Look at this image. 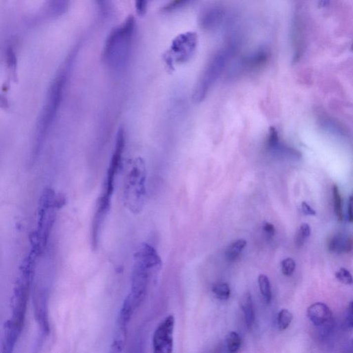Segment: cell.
Masks as SVG:
<instances>
[{
    "label": "cell",
    "mask_w": 353,
    "mask_h": 353,
    "mask_svg": "<svg viewBox=\"0 0 353 353\" xmlns=\"http://www.w3.org/2000/svg\"><path fill=\"white\" fill-rule=\"evenodd\" d=\"M125 146V132L122 129L118 131L114 151L108 165L104 185L97 202L91 225V244L94 249L98 246L99 236L104 226L109 210L112 197L114 193L115 183L122 164V155Z\"/></svg>",
    "instance_id": "6da1fadb"
},
{
    "label": "cell",
    "mask_w": 353,
    "mask_h": 353,
    "mask_svg": "<svg viewBox=\"0 0 353 353\" xmlns=\"http://www.w3.org/2000/svg\"><path fill=\"white\" fill-rule=\"evenodd\" d=\"M161 265L162 260L156 250L149 244H141L134 255L131 289L129 295L134 309L144 300L150 278Z\"/></svg>",
    "instance_id": "7a4b0ae2"
},
{
    "label": "cell",
    "mask_w": 353,
    "mask_h": 353,
    "mask_svg": "<svg viewBox=\"0 0 353 353\" xmlns=\"http://www.w3.org/2000/svg\"><path fill=\"white\" fill-rule=\"evenodd\" d=\"M63 201L55 190H44L39 201L36 230L31 239V249L41 255L46 249L52 227L55 223L57 211Z\"/></svg>",
    "instance_id": "3957f363"
},
{
    "label": "cell",
    "mask_w": 353,
    "mask_h": 353,
    "mask_svg": "<svg viewBox=\"0 0 353 353\" xmlns=\"http://www.w3.org/2000/svg\"><path fill=\"white\" fill-rule=\"evenodd\" d=\"M146 170L144 161L136 159L131 164L124 183V202L134 214L141 212L146 197Z\"/></svg>",
    "instance_id": "277c9868"
},
{
    "label": "cell",
    "mask_w": 353,
    "mask_h": 353,
    "mask_svg": "<svg viewBox=\"0 0 353 353\" xmlns=\"http://www.w3.org/2000/svg\"><path fill=\"white\" fill-rule=\"evenodd\" d=\"M236 48L237 45L230 43L213 54L194 88L193 99L195 102L200 103L206 98L213 85L226 69Z\"/></svg>",
    "instance_id": "5b68a950"
},
{
    "label": "cell",
    "mask_w": 353,
    "mask_h": 353,
    "mask_svg": "<svg viewBox=\"0 0 353 353\" xmlns=\"http://www.w3.org/2000/svg\"><path fill=\"white\" fill-rule=\"evenodd\" d=\"M175 317L167 316L157 326L153 338V353H173Z\"/></svg>",
    "instance_id": "8992f818"
},
{
    "label": "cell",
    "mask_w": 353,
    "mask_h": 353,
    "mask_svg": "<svg viewBox=\"0 0 353 353\" xmlns=\"http://www.w3.org/2000/svg\"><path fill=\"white\" fill-rule=\"evenodd\" d=\"M268 50L265 47L258 48L236 63L232 69L231 76L238 77L262 69L268 62Z\"/></svg>",
    "instance_id": "52a82bcc"
},
{
    "label": "cell",
    "mask_w": 353,
    "mask_h": 353,
    "mask_svg": "<svg viewBox=\"0 0 353 353\" xmlns=\"http://www.w3.org/2000/svg\"><path fill=\"white\" fill-rule=\"evenodd\" d=\"M63 83H64L63 77H59L55 80L50 88L48 101L39 122L40 127H38V129L40 134H43V132L46 131L58 108L62 97Z\"/></svg>",
    "instance_id": "ba28073f"
},
{
    "label": "cell",
    "mask_w": 353,
    "mask_h": 353,
    "mask_svg": "<svg viewBox=\"0 0 353 353\" xmlns=\"http://www.w3.org/2000/svg\"><path fill=\"white\" fill-rule=\"evenodd\" d=\"M197 36L194 33H183L178 36L173 43L171 50L176 55V60L184 62L193 55L196 48Z\"/></svg>",
    "instance_id": "9c48e42d"
},
{
    "label": "cell",
    "mask_w": 353,
    "mask_h": 353,
    "mask_svg": "<svg viewBox=\"0 0 353 353\" xmlns=\"http://www.w3.org/2000/svg\"><path fill=\"white\" fill-rule=\"evenodd\" d=\"M309 319L317 327L326 326L333 320V312L326 304L317 302L312 304L307 310Z\"/></svg>",
    "instance_id": "30bf717a"
},
{
    "label": "cell",
    "mask_w": 353,
    "mask_h": 353,
    "mask_svg": "<svg viewBox=\"0 0 353 353\" xmlns=\"http://www.w3.org/2000/svg\"><path fill=\"white\" fill-rule=\"evenodd\" d=\"M224 16V8L220 5H213L203 10L200 17L202 29L210 31L219 26Z\"/></svg>",
    "instance_id": "8fae6325"
},
{
    "label": "cell",
    "mask_w": 353,
    "mask_h": 353,
    "mask_svg": "<svg viewBox=\"0 0 353 353\" xmlns=\"http://www.w3.org/2000/svg\"><path fill=\"white\" fill-rule=\"evenodd\" d=\"M22 328L8 319L3 326V336L1 353H13Z\"/></svg>",
    "instance_id": "7c38bea8"
},
{
    "label": "cell",
    "mask_w": 353,
    "mask_h": 353,
    "mask_svg": "<svg viewBox=\"0 0 353 353\" xmlns=\"http://www.w3.org/2000/svg\"><path fill=\"white\" fill-rule=\"evenodd\" d=\"M353 246V239L350 237L343 234H337L330 239L328 249L333 253H348L352 250Z\"/></svg>",
    "instance_id": "4fadbf2b"
},
{
    "label": "cell",
    "mask_w": 353,
    "mask_h": 353,
    "mask_svg": "<svg viewBox=\"0 0 353 353\" xmlns=\"http://www.w3.org/2000/svg\"><path fill=\"white\" fill-rule=\"evenodd\" d=\"M240 305L244 313L246 326L249 329H251L254 325L255 317L252 296L249 292L243 295L241 299Z\"/></svg>",
    "instance_id": "5bb4252c"
},
{
    "label": "cell",
    "mask_w": 353,
    "mask_h": 353,
    "mask_svg": "<svg viewBox=\"0 0 353 353\" xmlns=\"http://www.w3.org/2000/svg\"><path fill=\"white\" fill-rule=\"evenodd\" d=\"M246 244L247 242L244 239H238L230 244L225 253L227 260L229 262L235 261L246 247Z\"/></svg>",
    "instance_id": "9a60e30c"
},
{
    "label": "cell",
    "mask_w": 353,
    "mask_h": 353,
    "mask_svg": "<svg viewBox=\"0 0 353 353\" xmlns=\"http://www.w3.org/2000/svg\"><path fill=\"white\" fill-rule=\"evenodd\" d=\"M259 286L261 294L267 304L270 303L272 299L271 285L269 278L265 275H260L258 277Z\"/></svg>",
    "instance_id": "2e32d148"
},
{
    "label": "cell",
    "mask_w": 353,
    "mask_h": 353,
    "mask_svg": "<svg viewBox=\"0 0 353 353\" xmlns=\"http://www.w3.org/2000/svg\"><path fill=\"white\" fill-rule=\"evenodd\" d=\"M242 344V340L238 333L235 331L230 332L226 336V345L230 353L238 352Z\"/></svg>",
    "instance_id": "e0dca14e"
},
{
    "label": "cell",
    "mask_w": 353,
    "mask_h": 353,
    "mask_svg": "<svg viewBox=\"0 0 353 353\" xmlns=\"http://www.w3.org/2000/svg\"><path fill=\"white\" fill-rule=\"evenodd\" d=\"M310 226L308 223H302L295 236V244L297 247L300 248L303 246L308 237H310Z\"/></svg>",
    "instance_id": "ac0fdd59"
},
{
    "label": "cell",
    "mask_w": 353,
    "mask_h": 353,
    "mask_svg": "<svg viewBox=\"0 0 353 353\" xmlns=\"http://www.w3.org/2000/svg\"><path fill=\"white\" fill-rule=\"evenodd\" d=\"M293 314L287 309H282L278 314L277 324L279 329L284 330L287 329L293 321Z\"/></svg>",
    "instance_id": "d6986e66"
},
{
    "label": "cell",
    "mask_w": 353,
    "mask_h": 353,
    "mask_svg": "<svg viewBox=\"0 0 353 353\" xmlns=\"http://www.w3.org/2000/svg\"><path fill=\"white\" fill-rule=\"evenodd\" d=\"M213 292L217 298L220 300H227L230 298V289L226 283H218L213 286Z\"/></svg>",
    "instance_id": "ffe728a7"
},
{
    "label": "cell",
    "mask_w": 353,
    "mask_h": 353,
    "mask_svg": "<svg viewBox=\"0 0 353 353\" xmlns=\"http://www.w3.org/2000/svg\"><path fill=\"white\" fill-rule=\"evenodd\" d=\"M333 201L335 216L339 221H342L343 220V211H342V197H341L340 193L337 185L333 186Z\"/></svg>",
    "instance_id": "44dd1931"
},
{
    "label": "cell",
    "mask_w": 353,
    "mask_h": 353,
    "mask_svg": "<svg viewBox=\"0 0 353 353\" xmlns=\"http://www.w3.org/2000/svg\"><path fill=\"white\" fill-rule=\"evenodd\" d=\"M281 271L284 275L291 276L294 272L296 264L295 260L292 258L284 259L281 262Z\"/></svg>",
    "instance_id": "7402d4cb"
},
{
    "label": "cell",
    "mask_w": 353,
    "mask_h": 353,
    "mask_svg": "<svg viewBox=\"0 0 353 353\" xmlns=\"http://www.w3.org/2000/svg\"><path fill=\"white\" fill-rule=\"evenodd\" d=\"M335 277L342 284L351 285L353 284V277L349 270L346 268H341L335 273Z\"/></svg>",
    "instance_id": "603a6c76"
},
{
    "label": "cell",
    "mask_w": 353,
    "mask_h": 353,
    "mask_svg": "<svg viewBox=\"0 0 353 353\" xmlns=\"http://www.w3.org/2000/svg\"><path fill=\"white\" fill-rule=\"evenodd\" d=\"M191 3L190 1H185V0H177V1H172L168 3L164 7V10L166 11H173V10L179 9L180 8L187 6L188 3Z\"/></svg>",
    "instance_id": "cb8c5ba5"
},
{
    "label": "cell",
    "mask_w": 353,
    "mask_h": 353,
    "mask_svg": "<svg viewBox=\"0 0 353 353\" xmlns=\"http://www.w3.org/2000/svg\"><path fill=\"white\" fill-rule=\"evenodd\" d=\"M264 230L265 233L269 236V237H273L275 234V228L272 223L268 222V221H265L263 223V226H262Z\"/></svg>",
    "instance_id": "d4e9b609"
},
{
    "label": "cell",
    "mask_w": 353,
    "mask_h": 353,
    "mask_svg": "<svg viewBox=\"0 0 353 353\" xmlns=\"http://www.w3.org/2000/svg\"><path fill=\"white\" fill-rule=\"evenodd\" d=\"M7 62L10 67H15V64H16L15 53L11 48H8L7 50Z\"/></svg>",
    "instance_id": "484cf974"
},
{
    "label": "cell",
    "mask_w": 353,
    "mask_h": 353,
    "mask_svg": "<svg viewBox=\"0 0 353 353\" xmlns=\"http://www.w3.org/2000/svg\"><path fill=\"white\" fill-rule=\"evenodd\" d=\"M302 211L304 214L307 216H315L316 212L313 209H311L310 206L307 204L306 202L302 203Z\"/></svg>",
    "instance_id": "4316f807"
},
{
    "label": "cell",
    "mask_w": 353,
    "mask_h": 353,
    "mask_svg": "<svg viewBox=\"0 0 353 353\" xmlns=\"http://www.w3.org/2000/svg\"><path fill=\"white\" fill-rule=\"evenodd\" d=\"M347 321L349 325L353 327V301L351 302L348 309Z\"/></svg>",
    "instance_id": "83f0119b"
},
{
    "label": "cell",
    "mask_w": 353,
    "mask_h": 353,
    "mask_svg": "<svg viewBox=\"0 0 353 353\" xmlns=\"http://www.w3.org/2000/svg\"><path fill=\"white\" fill-rule=\"evenodd\" d=\"M146 1H136V8L138 13L139 14H144L146 9Z\"/></svg>",
    "instance_id": "f1b7e54d"
},
{
    "label": "cell",
    "mask_w": 353,
    "mask_h": 353,
    "mask_svg": "<svg viewBox=\"0 0 353 353\" xmlns=\"http://www.w3.org/2000/svg\"><path fill=\"white\" fill-rule=\"evenodd\" d=\"M349 220L350 222L353 223V193L349 199Z\"/></svg>",
    "instance_id": "f546056e"
},
{
    "label": "cell",
    "mask_w": 353,
    "mask_h": 353,
    "mask_svg": "<svg viewBox=\"0 0 353 353\" xmlns=\"http://www.w3.org/2000/svg\"><path fill=\"white\" fill-rule=\"evenodd\" d=\"M329 3L328 1H319V6L320 7H324L327 6Z\"/></svg>",
    "instance_id": "4dcf8cb0"
},
{
    "label": "cell",
    "mask_w": 353,
    "mask_h": 353,
    "mask_svg": "<svg viewBox=\"0 0 353 353\" xmlns=\"http://www.w3.org/2000/svg\"><path fill=\"white\" fill-rule=\"evenodd\" d=\"M351 353H353V340L352 341V342H351Z\"/></svg>",
    "instance_id": "1f68e13d"
},
{
    "label": "cell",
    "mask_w": 353,
    "mask_h": 353,
    "mask_svg": "<svg viewBox=\"0 0 353 353\" xmlns=\"http://www.w3.org/2000/svg\"><path fill=\"white\" fill-rule=\"evenodd\" d=\"M351 49H352L353 50V43L352 46H351Z\"/></svg>",
    "instance_id": "d6a6232c"
}]
</instances>
